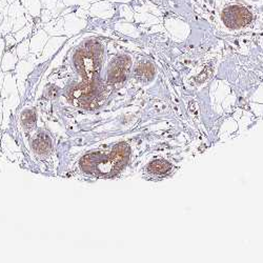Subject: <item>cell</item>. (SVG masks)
Wrapping results in <instances>:
<instances>
[{
	"mask_svg": "<svg viewBox=\"0 0 263 263\" xmlns=\"http://www.w3.org/2000/svg\"><path fill=\"white\" fill-rule=\"evenodd\" d=\"M221 18L224 25L231 29L242 28L252 21L251 12L241 6H230L222 11Z\"/></svg>",
	"mask_w": 263,
	"mask_h": 263,
	"instance_id": "obj_1",
	"label": "cell"
}]
</instances>
